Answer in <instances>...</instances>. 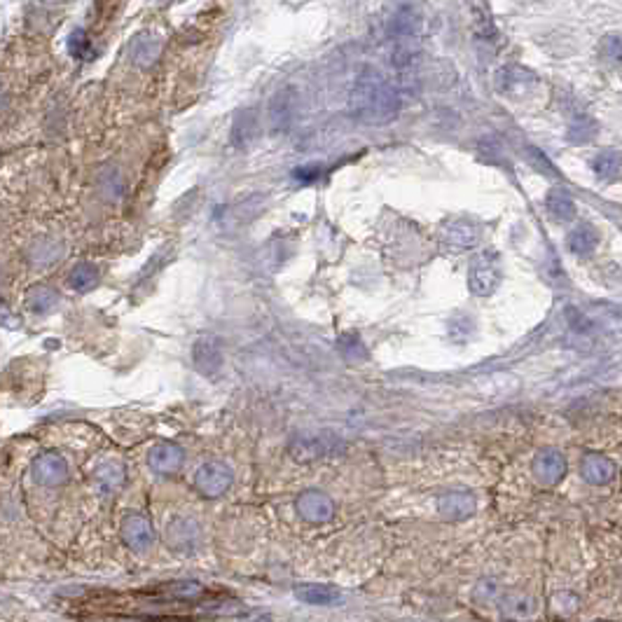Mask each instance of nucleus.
<instances>
[{
  "mask_svg": "<svg viewBox=\"0 0 622 622\" xmlns=\"http://www.w3.org/2000/svg\"><path fill=\"white\" fill-rule=\"evenodd\" d=\"M536 87V72L524 66H503L501 71H498V75H496V89L501 91L503 97L524 98L529 97Z\"/></svg>",
  "mask_w": 622,
  "mask_h": 622,
  "instance_id": "nucleus-4",
  "label": "nucleus"
},
{
  "mask_svg": "<svg viewBox=\"0 0 622 622\" xmlns=\"http://www.w3.org/2000/svg\"><path fill=\"white\" fill-rule=\"evenodd\" d=\"M194 361H197V368H200L201 375H216L220 365H223V354H220V346H217L216 339H200L197 346H194Z\"/></svg>",
  "mask_w": 622,
  "mask_h": 622,
  "instance_id": "nucleus-17",
  "label": "nucleus"
},
{
  "mask_svg": "<svg viewBox=\"0 0 622 622\" xmlns=\"http://www.w3.org/2000/svg\"><path fill=\"white\" fill-rule=\"evenodd\" d=\"M438 513L449 522L468 520L475 513V496L465 490L445 491L442 496H438Z\"/></svg>",
  "mask_w": 622,
  "mask_h": 622,
  "instance_id": "nucleus-9",
  "label": "nucleus"
},
{
  "mask_svg": "<svg viewBox=\"0 0 622 622\" xmlns=\"http://www.w3.org/2000/svg\"><path fill=\"white\" fill-rule=\"evenodd\" d=\"M580 473L585 482L590 484H609L616 478V464L604 456V454H587L583 464H580Z\"/></svg>",
  "mask_w": 622,
  "mask_h": 622,
  "instance_id": "nucleus-14",
  "label": "nucleus"
},
{
  "mask_svg": "<svg viewBox=\"0 0 622 622\" xmlns=\"http://www.w3.org/2000/svg\"><path fill=\"white\" fill-rule=\"evenodd\" d=\"M166 543L178 552L194 550L200 545V524L190 517H175L166 526Z\"/></svg>",
  "mask_w": 622,
  "mask_h": 622,
  "instance_id": "nucleus-10",
  "label": "nucleus"
},
{
  "mask_svg": "<svg viewBox=\"0 0 622 622\" xmlns=\"http://www.w3.org/2000/svg\"><path fill=\"white\" fill-rule=\"evenodd\" d=\"M124 480H127L124 465L117 461H103L94 468V475H91V482L98 494H115L117 490H122Z\"/></svg>",
  "mask_w": 622,
  "mask_h": 622,
  "instance_id": "nucleus-12",
  "label": "nucleus"
},
{
  "mask_svg": "<svg viewBox=\"0 0 622 622\" xmlns=\"http://www.w3.org/2000/svg\"><path fill=\"white\" fill-rule=\"evenodd\" d=\"M328 449H330L328 447V440L320 438V435L319 438L316 435H300L290 445V454L297 461H314L319 456H323V454H328Z\"/></svg>",
  "mask_w": 622,
  "mask_h": 622,
  "instance_id": "nucleus-19",
  "label": "nucleus"
},
{
  "mask_svg": "<svg viewBox=\"0 0 622 622\" xmlns=\"http://www.w3.org/2000/svg\"><path fill=\"white\" fill-rule=\"evenodd\" d=\"M232 480H234V473L230 465L220 464V461H209L194 475V487L206 498H217L230 490Z\"/></svg>",
  "mask_w": 622,
  "mask_h": 622,
  "instance_id": "nucleus-3",
  "label": "nucleus"
},
{
  "mask_svg": "<svg viewBox=\"0 0 622 622\" xmlns=\"http://www.w3.org/2000/svg\"><path fill=\"white\" fill-rule=\"evenodd\" d=\"M91 281H94V274L87 272V269H80V272L72 274V278H71V284L75 285V288H80V290L89 288Z\"/></svg>",
  "mask_w": 622,
  "mask_h": 622,
  "instance_id": "nucleus-25",
  "label": "nucleus"
},
{
  "mask_svg": "<svg viewBox=\"0 0 622 622\" xmlns=\"http://www.w3.org/2000/svg\"><path fill=\"white\" fill-rule=\"evenodd\" d=\"M52 302H55V295H52L49 290H38L36 297H33V304H30V307L36 309V311H45V309L52 307Z\"/></svg>",
  "mask_w": 622,
  "mask_h": 622,
  "instance_id": "nucleus-24",
  "label": "nucleus"
},
{
  "mask_svg": "<svg viewBox=\"0 0 622 622\" xmlns=\"http://www.w3.org/2000/svg\"><path fill=\"white\" fill-rule=\"evenodd\" d=\"M501 610L503 616L510 618V620H526L529 616H533L536 601H533L532 597H526V594H507V597L503 599Z\"/></svg>",
  "mask_w": 622,
  "mask_h": 622,
  "instance_id": "nucleus-21",
  "label": "nucleus"
},
{
  "mask_svg": "<svg viewBox=\"0 0 622 622\" xmlns=\"http://www.w3.org/2000/svg\"><path fill=\"white\" fill-rule=\"evenodd\" d=\"M349 108L365 124H388L400 113V94L384 75L365 71L351 89Z\"/></svg>",
  "mask_w": 622,
  "mask_h": 622,
  "instance_id": "nucleus-1",
  "label": "nucleus"
},
{
  "mask_svg": "<svg viewBox=\"0 0 622 622\" xmlns=\"http://www.w3.org/2000/svg\"><path fill=\"white\" fill-rule=\"evenodd\" d=\"M599 59L604 61L606 66H622V33H609L604 40L599 43Z\"/></svg>",
  "mask_w": 622,
  "mask_h": 622,
  "instance_id": "nucleus-22",
  "label": "nucleus"
},
{
  "mask_svg": "<svg viewBox=\"0 0 622 622\" xmlns=\"http://www.w3.org/2000/svg\"><path fill=\"white\" fill-rule=\"evenodd\" d=\"M567 246L574 255L585 258V255H590L594 248L599 246V232L594 230L590 223L578 225V227H575V230H571V234H568Z\"/></svg>",
  "mask_w": 622,
  "mask_h": 622,
  "instance_id": "nucleus-20",
  "label": "nucleus"
},
{
  "mask_svg": "<svg viewBox=\"0 0 622 622\" xmlns=\"http://www.w3.org/2000/svg\"><path fill=\"white\" fill-rule=\"evenodd\" d=\"M442 242L454 248H473L480 242V227L468 220H452L442 227Z\"/></svg>",
  "mask_w": 622,
  "mask_h": 622,
  "instance_id": "nucleus-15",
  "label": "nucleus"
},
{
  "mask_svg": "<svg viewBox=\"0 0 622 622\" xmlns=\"http://www.w3.org/2000/svg\"><path fill=\"white\" fill-rule=\"evenodd\" d=\"M545 211L555 223H571L575 217V200L574 194L564 188H552L545 197Z\"/></svg>",
  "mask_w": 622,
  "mask_h": 622,
  "instance_id": "nucleus-13",
  "label": "nucleus"
},
{
  "mask_svg": "<svg viewBox=\"0 0 622 622\" xmlns=\"http://www.w3.org/2000/svg\"><path fill=\"white\" fill-rule=\"evenodd\" d=\"M148 464L159 475H174L175 471H181L183 449L174 442H159L148 454Z\"/></svg>",
  "mask_w": 622,
  "mask_h": 622,
  "instance_id": "nucleus-11",
  "label": "nucleus"
},
{
  "mask_svg": "<svg viewBox=\"0 0 622 622\" xmlns=\"http://www.w3.org/2000/svg\"><path fill=\"white\" fill-rule=\"evenodd\" d=\"M122 538L132 550L145 552L155 543V529H152L150 520L145 515L133 513L122 522Z\"/></svg>",
  "mask_w": 622,
  "mask_h": 622,
  "instance_id": "nucleus-8",
  "label": "nucleus"
},
{
  "mask_svg": "<svg viewBox=\"0 0 622 622\" xmlns=\"http://www.w3.org/2000/svg\"><path fill=\"white\" fill-rule=\"evenodd\" d=\"M501 284V262L498 258L491 253L478 255L471 265V272H468V285H471V293H475L478 297L491 295Z\"/></svg>",
  "mask_w": 622,
  "mask_h": 622,
  "instance_id": "nucleus-2",
  "label": "nucleus"
},
{
  "mask_svg": "<svg viewBox=\"0 0 622 622\" xmlns=\"http://www.w3.org/2000/svg\"><path fill=\"white\" fill-rule=\"evenodd\" d=\"M532 471L533 478L543 484V487H552V484H557L564 478V473H567V459H564V454L557 452V449H543V452L536 454Z\"/></svg>",
  "mask_w": 622,
  "mask_h": 622,
  "instance_id": "nucleus-7",
  "label": "nucleus"
},
{
  "mask_svg": "<svg viewBox=\"0 0 622 622\" xmlns=\"http://www.w3.org/2000/svg\"><path fill=\"white\" fill-rule=\"evenodd\" d=\"M33 480L40 487H59L68 480V464L61 454H43L33 464Z\"/></svg>",
  "mask_w": 622,
  "mask_h": 622,
  "instance_id": "nucleus-6",
  "label": "nucleus"
},
{
  "mask_svg": "<svg viewBox=\"0 0 622 622\" xmlns=\"http://www.w3.org/2000/svg\"><path fill=\"white\" fill-rule=\"evenodd\" d=\"M295 597L309 606H333L342 599V592L333 585H297Z\"/></svg>",
  "mask_w": 622,
  "mask_h": 622,
  "instance_id": "nucleus-18",
  "label": "nucleus"
},
{
  "mask_svg": "<svg viewBox=\"0 0 622 622\" xmlns=\"http://www.w3.org/2000/svg\"><path fill=\"white\" fill-rule=\"evenodd\" d=\"M297 513L309 524H326L335 517V501L326 491L309 490L297 496Z\"/></svg>",
  "mask_w": 622,
  "mask_h": 622,
  "instance_id": "nucleus-5",
  "label": "nucleus"
},
{
  "mask_svg": "<svg viewBox=\"0 0 622 622\" xmlns=\"http://www.w3.org/2000/svg\"><path fill=\"white\" fill-rule=\"evenodd\" d=\"M592 171L597 175V181L601 183H616L622 178V152L606 148V150L597 152L592 159Z\"/></svg>",
  "mask_w": 622,
  "mask_h": 622,
  "instance_id": "nucleus-16",
  "label": "nucleus"
},
{
  "mask_svg": "<svg viewBox=\"0 0 622 622\" xmlns=\"http://www.w3.org/2000/svg\"><path fill=\"white\" fill-rule=\"evenodd\" d=\"M597 136V122H592L587 115H580L578 120L571 122L567 132V139L571 143H590Z\"/></svg>",
  "mask_w": 622,
  "mask_h": 622,
  "instance_id": "nucleus-23",
  "label": "nucleus"
}]
</instances>
